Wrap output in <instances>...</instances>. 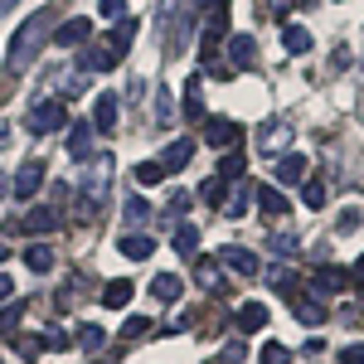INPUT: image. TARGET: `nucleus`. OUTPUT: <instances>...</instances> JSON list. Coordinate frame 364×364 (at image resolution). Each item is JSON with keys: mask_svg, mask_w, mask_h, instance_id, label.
Here are the masks:
<instances>
[{"mask_svg": "<svg viewBox=\"0 0 364 364\" xmlns=\"http://www.w3.org/2000/svg\"><path fill=\"white\" fill-rule=\"evenodd\" d=\"M214 262H219V267H228V272H238V277H257V272H262V267H257V252L238 248V243H224Z\"/></svg>", "mask_w": 364, "mask_h": 364, "instance_id": "39448f33", "label": "nucleus"}, {"mask_svg": "<svg viewBox=\"0 0 364 364\" xmlns=\"http://www.w3.org/2000/svg\"><path fill=\"white\" fill-rule=\"evenodd\" d=\"M5 141H10V127H5V122H0V146H5Z\"/></svg>", "mask_w": 364, "mask_h": 364, "instance_id": "09e8293b", "label": "nucleus"}, {"mask_svg": "<svg viewBox=\"0 0 364 364\" xmlns=\"http://www.w3.org/2000/svg\"><path fill=\"white\" fill-rule=\"evenodd\" d=\"M151 296H156V301H175V296H180V277H175V272H161V277L151 282Z\"/></svg>", "mask_w": 364, "mask_h": 364, "instance_id": "a878e982", "label": "nucleus"}, {"mask_svg": "<svg viewBox=\"0 0 364 364\" xmlns=\"http://www.w3.org/2000/svg\"><path fill=\"white\" fill-rule=\"evenodd\" d=\"M204 141H209L214 151H238V141H243V127H238V122H228V117H214V122L204 127Z\"/></svg>", "mask_w": 364, "mask_h": 364, "instance_id": "423d86ee", "label": "nucleus"}, {"mask_svg": "<svg viewBox=\"0 0 364 364\" xmlns=\"http://www.w3.org/2000/svg\"><path fill=\"white\" fill-rule=\"evenodd\" d=\"M49 29H54V10H34L25 25L15 29V39H10V54H5V63H10V73H20L29 58L39 54V44L49 39Z\"/></svg>", "mask_w": 364, "mask_h": 364, "instance_id": "f03ea898", "label": "nucleus"}, {"mask_svg": "<svg viewBox=\"0 0 364 364\" xmlns=\"http://www.w3.org/2000/svg\"><path fill=\"white\" fill-rule=\"evenodd\" d=\"M151 331V321L146 316H127V326H122V340H136V336H146Z\"/></svg>", "mask_w": 364, "mask_h": 364, "instance_id": "c9c22d12", "label": "nucleus"}, {"mask_svg": "<svg viewBox=\"0 0 364 364\" xmlns=\"http://www.w3.org/2000/svg\"><path fill=\"white\" fill-rule=\"evenodd\" d=\"M117 248L127 252V257H136V262H146L151 252H156V238H146V233H122V243Z\"/></svg>", "mask_w": 364, "mask_h": 364, "instance_id": "6ab92c4d", "label": "nucleus"}, {"mask_svg": "<svg viewBox=\"0 0 364 364\" xmlns=\"http://www.w3.org/2000/svg\"><path fill=\"white\" fill-rule=\"evenodd\" d=\"M185 209H190V195H185V190H180V195L170 199V219H180V214H185Z\"/></svg>", "mask_w": 364, "mask_h": 364, "instance_id": "a18cd8bd", "label": "nucleus"}, {"mask_svg": "<svg viewBox=\"0 0 364 364\" xmlns=\"http://www.w3.org/2000/svg\"><path fill=\"white\" fill-rule=\"evenodd\" d=\"M87 87V73L83 68H78V73H73V78H68V83H63V97H78V92H83Z\"/></svg>", "mask_w": 364, "mask_h": 364, "instance_id": "a19ab883", "label": "nucleus"}, {"mask_svg": "<svg viewBox=\"0 0 364 364\" xmlns=\"http://www.w3.org/2000/svg\"><path fill=\"white\" fill-rule=\"evenodd\" d=\"M199 195H204L209 204H214V209H219V204H224V195H228V185L219 180V175H214V180H204V190H199Z\"/></svg>", "mask_w": 364, "mask_h": 364, "instance_id": "f704fd0d", "label": "nucleus"}, {"mask_svg": "<svg viewBox=\"0 0 364 364\" xmlns=\"http://www.w3.org/2000/svg\"><path fill=\"white\" fill-rule=\"evenodd\" d=\"M68 127V107L63 102H34V112H29V132L34 136H49V132H63Z\"/></svg>", "mask_w": 364, "mask_h": 364, "instance_id": "20e7f679", "label": "nucleus"}, {"mask_svg": "<svg viewBox=\"0 0 364 364\" xmlns=\"http://www.w3.org/2000/svg\"><path fill=\"white\" fill-rule=\"evenodd\" d=\"M262 364H291V350H287L282 340H267V345H262Z\"/></svg>", "mask_w": 364, "mask_h": 364, "instance_id": "473e14b6", "label": "nucleus"}, {"mask_svg": "<svg viewBox=\"0 0 364 364\" xmlns=\"http://www.w3.org/2000/svg\"><path fill=\"white\" fill-rule=\"evenodd\" d=\"M15 331H20V306L0 311V336H15Z\"/></svg>", "mask_w": 364, "mask_h": 364, "instance_id": "e433bc0d", "label": "nucleus"}, {"mask_svg": "<svg viewBox=\"0 0 364 364\" xmlns=\"http://www.w3.org/2000/svg\"><path fill=\"white\" fill-rule=\"evenodd\" d=\"M291 136H296V132H291V122L272 117V122L257 132V156H272V161H277V156H287V151H291Z\"/></svg>", "mask_w": 364, "mask_h": 364, "instance_id": "7ed1b4c3", "label": "nucleus"}, {"mask_svg": "<svg viewBox=\"0 0 364 364\" xmlns=\"http://www.w3.org/2000/svg\"><path fill=\"white\" fill-rule=\"evenodd\" d=\"M291 301H296V321L301 326H311V331L326 326V301L321 296H291Z\"/></svg>", "mask_w": 364, "mask_h": 364, "instance_id": "f3484780", "label": "nucleus"}, {"mask_svg": "<svg viewBox=\"0 0 364 364\" xmlns=\"http://www.w3.org/2000/svg\"><path fill=\"white\" fill-rule=\"evenodd\" d=\"M272 252H277V257H296V252H301V238H296V233H272Z\"/></svg>", "mask_w": 364, "mask_h": 364, "instance_id": "7c9ffc66", "label": "nucleus"}, {"mask_svg": "<svg viewBox=\"0 0 364 364\" xmlns=\"http://www.w3.org/2000/svg\"><path fill=\"white\" fill-rule=\"evenodd\" d=\"M166 180V166L161 161H141L136 166V185H161Z\"/></svg>", "mask_w": 364, "mask_h": 364, "instance_id": "c85d7f7f", "label": "nucleus"}, {"mask_svg": "<svg viewBox=\"0 0 364 364\" xmlns=\"http://www.w3.org/2000/svg\"><path fill=\"white\" fill-rule=\"evenodd\" d=\"M0 262H5V248H0Z\"/></svg>", "mask_w": 364, "mask_h": 364, "instance_id": "603ef678", "label": "nucleus"}, {"mask_svg": "<svg viewBox=\"0 0 364 364\" xmlns=\"http://www.w3.org/2000/svg\"><path fill=\"white\" fill-rule=\"evenodd\" d=\"M25 267L29 272H49V267H54V248H49V243H29L25 248Z\"/></svg>", "mask_w": 364, "mask_h": 364, "instance_id": "4be33fe9", "label": "nucleus"}, {"mask_svg": "<svg viewBox=\"0 0 364 364\" xmlns=\"http://www.w3.org/2000/svg\"><path fill=\"white\" fill-rule=\"evenodd\" d=\"M190 156H195V141H190V136L170 141L166 151H161V166H166V175H170V170H185V166H190Z\"/></svg>", "mask_w": 364, "mask_h": 364, "instance_id": "2eb2a0df", "label": "nucleus"}, {"mask_svg": "<svg viewBox=\"0 0 364 364\" xmlns=\"http://www.w3.org/2000/svg\"><path fill=\"white\" fill-rule=\"evenodd\" d=\"M146 219H151V204H146V199H127V228H136V224H146Z\"/></svg>", "mask_w": 364, "mask_h": 364, "instance_id": "2f4dec72", "label": "nucleus"}, {"mask_svg": "<svg viewBox=\"0 0 364 364\" xmlns=\"http://www.w3.org/2000/svg\"><path fill=\"white\" fill-rule=\"evenodd\" d=\"M92 132H117V92H97L92 97Z\"/></svg>", "mask_w": 364, "mask_h": 364, "instance_id": "9b49d317", "label": "nucleus"}, {"mask_svg": "<svg viewBox=\"0 0 364 364\" xmlns=\"http://www.w3.org/2000/svg\"><path fill=\"white\" fill-rule=\"evenodd\" d=\"M170 248L180 252V257H199V228L180 224V228H175V238H170Z\"/></svg>", "mask_w": 364, "mask_h": 364, "instance_id": "412c9836", "label": "nucleus"}, {"mask_svg": "<svg viewBox=\"0 0 364 364\" xmlns=\"http://www.w3.org/2000/svg\"><path fill=\"white\" fill-rule=\"evenodd\" d=\"M185 122H204V92H199V78L185 83Z\"/></svg>", "mask_w": 364, "mask_h": 364, "instance_id": "5701e85b", "label": "nucleus"}, {"mask_svg": "<svg viewBox=\"0 0 364 364\" xmlns=\"http://www.w3.org/2000/svg\"><path fill=\"white\" fill-rule=\"evenodd\" d=\"M282 44H287V54H311V34L301 25H287V29H282Z\"/></svg>", "mask_w": 364, "mask_h": 364, "instance_id": "b1692460", "label": "nucleus"}, {"mask_svg": "<svg viewBox=\"0 0 364 364\" xmlns=\"http://www.w3.org/2000/svg\"><path fill=\"white\" fill-rule=\"evenodd\" d=\"M233 321H238V331H243V336H257V331L267 326V306H262V301H243Z\"/></svg>", "mask_w": 364, "mask_h": 364, "instance_id": "dca6fc26", "label": "nucleus"}, {"mask_svg": "<svg viewBox=\"0 0 364 364\" xmlns=\"http://www.w3.org/2000/svg\"><path fill=\"white\" fill-rule=\"evenodd\" d=\"M102 20H127V0H102Z\"/></svg>", "mask_w": 364, "mask_h": 364, "instance_id": "ea45409f", "label": "nucleus"}, {"mask_svg": "<svg viewBox=\"0 0 364 364\" xmlns=\"http://www.w3.org/2000/svg\"><path fill=\"white\" fill-rule=\"evenodd\" d=\"M248 204H252L248 195H233V199H224V214H233V219H238V214H243Z\"/></svg>", "mask_w": 364, "mask_h": 364, "instance_id": "37998d69", "label": "nucleus"}, {"mask_svg": "<svg viewBox=\"0 0 364 364\" xmlns=\"http://www.w3.org/2000/svg\"><path fill=\"white\" fill-rule=\"evenodd\" d=\"M243 170H248V161H243V156H238V151H228L224 161H219V180H243Z\"/></svg>", "mask_w": 364, "mask_h": 364, "instance_id": "cd10ccee", "label": "nucleus"}, {"mask_svg": "<svg viewBox=\"0 0 364 364\" xmlns=\"http://www.w3.org/2000/svg\"><path fill=\"white\" fill-rule=\"evenodd\" d=\"M340 364H364V345H345L340 350Z\"/></svg>", "mask_w": 364, "mask_h": 364, "instance_id": "c03bdc74", "label": "nucleus"}, {"mask_svg": "<svg viewBox=\"0 0 364 364\" xmlns=\"http://www.w3.org/2000/svg\"><path fill=\"white\" fill-rule=\"evenodd\" d=\"M360 209H340V233H350V228H360Z\"/></svg>", "mask_w": 364, "mask_h": 364, "instance_id": "79ce46f5", "label": "nucleus"}, {"mask_svg": "<svg viewBox=\"0 0 364 364\" xmlns=\"http://www.w3.org/2000/svg\"><path fill=\"white\" fill-rule=\"evenodd\" d=\"M87 34H92V20H83V15H73V20H63V25L54 29V44L58 49H83Z\"/></svg>", "mask_w": 364, "mask_h": 364, "instance_id": "0eeeda50", "label": "nucleus"}, {"mask_svg": "<svg viewBox=\"0 0 364 364\" xmlns=\"http://www.w3.org/2000/svg\"><path fill=\"white\" fill-rule=\"evenodd\" d=\"M248 199L262 209V214H267V219H282V214H287V195H282L277 185H252Z\"/></svg>", "mask_w": 364, "mask_h": 364, "instance_id": "9d476101", "label": "nucleus"}, {"mask_svg": "<svg viewBox=\"0 0 364 364\" xmlns=\"http://www.w3.org/2000/svg\"><path fill=\"white\" fill-rule=\"evenodd\" d=\"M15 296V282H10V272H0V301H10Z\"/></svg>", "mask_w": 364, "mask_h": 364, "instance_id": "49530a36", "label": "nucleus"}, {"mask_svg": "<svg viewBox=\"0 0 364 364\" xmlns=\"http://www.w3.org/2000/svg\"><path fill=\"white\" fill-rule=\"evenodd\" d=\"M15 5H20V0H0V10H15Z\"/></svg>", "mask_w": 364, "mask_h": 364, "instance_id": "8fccbe9b", "label": "nucleus"}, {"mask_svg": "<svg viewBox=\"0 0 364 364\" xmlns=\"http://www.w3.org/2000/svg\"><path fill=\"white\" fill-rule=\"evenodd\" d=\"M301 199H306V209H326V185L321 180H301Z\"/></svg>", "mask_w": 364, "mask_h": 364, "instance_id": "c756f323", "label": "nucleus"}, {"mask_svg": "<svg viewBox=\"0 0 364 364\" xmlns=\"http://www.w3.org/2000/svg\"><path fill=\"white\" fill-rule=\"evenodd\" d=\"M267 282H272L277 291H287V296H296V282H291V272H287V267H267Z\"/></svg>", "mask_w": 364, "mask_h": 364, "instance_id": "72a5a7b5", "label": "nucleus"}, {"mask_svg": "<svg viewBox=\"0 0 364 364\" xmlns=\"http://www.w3.org/2000/svg\"><path fill=\"white\" fill-rule=\"evenodd\" d=\"M20 355H25V360L44 355V336H25V340H20Z\"/></svg>", "mask_w": 364, "mask_h": 364, "instance_id": "58836bf2", "label": "nucleus"}, {"mask_svg": "<svg viewBox=\"0 0 364 364\" xmlns=\"http://www.w3.org/2000/svg\"><path fill=\"white\" fill-rule=\"evenodd\" d=\"M228 63H233L238 73L257 68V39H248V34H228Z\"/></svg>", "mask_w": 364, "mask_h": 364, "instance_id": "6e6552de", "label": "nucleus"}, {"mask_svg": "<svg viewBox=\"0 0 364 364\" xmlns=\"http://www.w3.org/2000/svg\"><path fill=\"white\" fill-rule=\"evenodd\" d=\"M243 355H248L243 340H228V345H224V364H243Z\"/></svg>", "mask_w": 364, "mask_h": 364, "instance_id": "4c0bfd02", "label": "nucleus"}, {"mask_svg": "<svg viewBox=\"0 0 364 364\" xmlns=\"http://www.w3.org/2000/svg\"><path fill=\"white\" fill-rule=\"evenodd\" d=\"M73 340H78V350H87V355H97V350L107 345V331H102V326H92V321H83V326L73 331Z\"/></svg>", "mask_w": 364, "mask_h": 364, "instance_id": "aec40b11", "label": "nucleus"}, {"mask_svg": "<svg viewBox=\"0 0 364 364\" xmlns=\"http://www.w3.org/2000/svg\"><path fill=\"white\" fill-rule=\"evenodd\" d=\"M350 277H355V282H364V257L355 262V272H350Z\"/></svg>", "mask_w": 364, "mask_h": 364, "instance_id": "de8ad7c7", "label": "nucleus"}, {"mask_svg": "<svg viewBox=\"0 0 364 364\" xmlns=\"http://www.w3.org/2000/svg\"><path fill=\"white\" fill-rule=\"evenodd\" d=\"M156 127H175V97H170V87H156Z\"/></svg>", "mask_w": 364, "mask_h": 364, "instance_id": "bb28decb", "label": "nucleus"}, {"mask_svg": "<svg viewBox=\"0 0 364 364\" xmlns=\"http://www.w3.org/2000/svg\"><path fill=\"white\" fill-rule=\"evenodd\" d=\"M107 44H87L83 58H78V68L83 73H97V68H117L122 58H127V49H132V39H136V20H117L112 34H102Z\"/></svg>", "mask_w": 364, "mask_h": 364, "instance_id": "f257e3e1", "label": "nucleus"}, {"mask_svg": "<svg viewBox=\"0 0 364 364\" xmlns=\"http://www.w3.org/2000/svg\"><path fill=\"white\" fill-rule=\"evenodd\" d=\"M20 228H25V233H54V228H58V209H49V204H34V209H25Z\"/></svg>", "mask_w": 364, "mask_h": 364, "instance_id": "ddd939ff", "label": "nucleus"}, {"mask_svg": "<svg viewBox=\"0 0 364 364\" xmlns=\"http://www.w3.org/2000/svg\"><path fill=\"white\" fill-rule=\"evenodd\" d=\"M195 277H199V287H204V291H219V287H224V282H219V262H214V257H199V262H195Z\"/></svg>", "mask_w": 364, "mask_h": 364, "instance_id": "393cba45", "label": "nucleus"}, {"mask_svg": "<svg viewBox=\"0 0 364 364\" xmlns=\"http://www.w3.org/2000/svg\"><path fill=\"white\" fill-rule=\"evenodd\" d=\"M132 291H136V287H132V282H127V277L107 282V287H102V306H107V311H122V306H127V301H132Z\"/></svg>", "mask_w": 364, "mask_h": 364, "instance_id": "a211bd4d", "label": "nucleus"}, {"mask_svg": "<svg viewBox=\"0 0 364 364\" xmlns=\"http://www.w3.org/2000/svg\"><path fill=\"white\" fill-rule=\"evenodd\" d=\"M39 185H44V166H39V161H25V166L15 170V180H10V190H15V199L39 195Z\"/></svg>", "mask_w": 364, "mask_h": 364, "instance_id": "1a4fd4ad", "label": "nucleus"}, {"mask_svg": "<svg viewBox=\"0 0 364 364\" xmlns=\"http://www.w3.org/2000/svg\"><path fill=\"white\" fill-rule=\"evenodd\" d=\"M68 156H73L78 166L92 156V122H73V127H68Z\"/></svg>", "mask_w": 364, "mask_h": 364, "instance_id": "4468645a", "label": "nucleus"}, {"mask_svg": "<svg viewBox=\"0 0 364 364\" xmlns=\"http://www.w3.org/2000/svg\"><path fill=\"white\" fill-rule=\"evenodd\" d=\"M306 170H311V161L301 156V151L277 156V180H282V185H301V180H306Z\"/></svg>", "mask_w": 364, "mask_h": 364, "instance_id": "f8f14e48", "label": "nucleus"}, {"mask_svg": "<svg viewBox=\"0 0 364 364\" xmlns=\"http://www.w3.org/2000/svg\"><path fill=\"white\" fill-rule=\"evenodd\" d=\"M5 190H10V180H5V175H0V195H5Z\"/></svg>", "mask_w": 364, "mask_h": 364, "instance_id": "3c124183", "label": "nucleus"}]
</instances>
